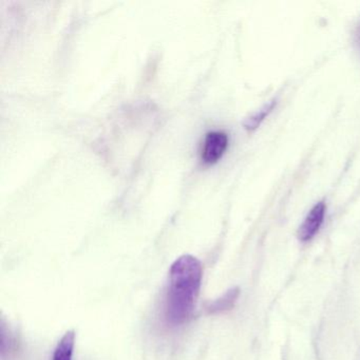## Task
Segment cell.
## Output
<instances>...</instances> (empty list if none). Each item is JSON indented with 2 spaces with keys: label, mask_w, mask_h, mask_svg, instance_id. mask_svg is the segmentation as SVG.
Listing matches in <instances>:
<instances>
[{
  "label": "cell",
  "mask_w": 360,
  "mask_h": 360,
  "mask_svg": "<svg viewBox=\"0 0 360 360\" xmlns=\"http://www.w3.org/2000/svg\"><path fill=\"white\" fill-rule=\"evenodd\" d=\"M239 297V288H233L229 290L226 294L223 295L218 300L214 301L210 304V309L212 313H220V311L231 309L235 305Z\"/></svg>",
  "instance_id": "5"
},
{
  "label": "cell",
  "mask_w": 360,
  "mask_h": 360,
  "mask_svg": "<svg viewBox=\"0 0 360 360\" xmlns=\"http://www.w3.org/2000/svg\"><path fill=\"white\" fill-rule=\"evenodd\" d=\"M356 39H357L358 47H359L360 49V24L359 27H358L357 33H356Z\"/></svg>",
  "instance_id": "7"
},
{
  "label": "cell",
  "mask_w": 360,
  "mask_h": 360,
  "mask_svg": "<svg viewBox=\"0 0 360 360\" xmlns=\"http://www.w3.org/2000/svg\"><path fill=\"white\" fill-rule=\"evenodd\" d=\"M326 212V206L324 202H319L309 210L297 233L300 241L307 242L315 237L323 223Z\"/></svg>",
  "instance_id": "3"
},
{
  "label": "cell",
  "mask_w": 360,
  "mask_h": 360,
  "mask_svg": "<svg viewBox=\"0 0 360 360\" xmlns=\"http://www.w3.org/2000/svg\"><path fill=\"white\" fill-rule=\"evenodd\" d=\"M275 106L276 101H271L269 104L265 105L262 109H260L259 112L255 113L252 117L246 120V121L244 122V127H245V129L250 130V131L257 129V128L260 126V124L266 119L267 115L271 112V110L275 108Z\"/></svg>",
  "instance_id": "6"
},
{
  "label": "cell",
  "mask_w": 360,
  "mask_h": 360,
  "mask_svg": "<svg viewBox=\"0 0 360 360\" xmlns=\"http://www.w3.org/2000/svg\"><path fill=\"white\" fill-rule=\"evenodd\" d=\"M203 269L191 255H184L169 269L164 316L172 328L183 326L193 317L201 290Z\"/></svg>",
  "instance_id": "1"
},
{
  "label": "cell",
  "mask_w": 360,
  "mask_h": 360,
  "mask_svg": "<svg viewBox=\"0 0 360 360\" xmlns=\"http://www.w3.org/2000/svg\"><path fill=\"white\" fill-rule=\"evenodd\" d=\"M75 333L69 330L62 337L54 349L52 360H73L75 353Z\"/></svg>",
  "instance_id": "4"
},
{
  "label": "cell",
  "mask_w": 360,
  "mask_h": 360,
  "mask_svg": "<svg viewBox=\"0 0 360 360\" xmlns=\"http://www.w3.org/2000/svg\"><path fill=\"white\" fill-rule=\"evenodd\" d=\"M227 147H229V136L225 132H208L202 148V161L208 165L216 164L222 159Z\"/></svg>",
  "instance_id": "2"
}]
</instances>
